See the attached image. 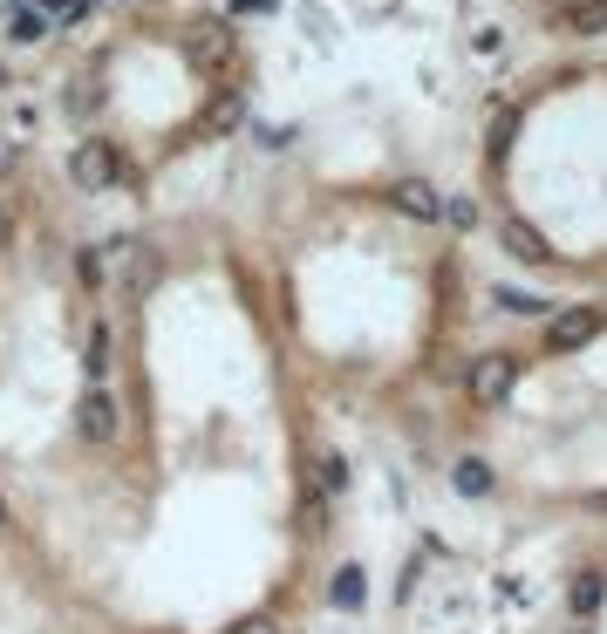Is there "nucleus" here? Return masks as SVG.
<instances>
[{
	"label": "nucleus",
	"instance_id": "nucleus-12",
	"mask_svg": "<svg viewBox=\"0 0 607 634\" xmlns=\"http://www.w3.org/2000/svg\"><path fill=\"white\" fill-rule=\"evenodd\" d=\"M226 634H280V628H273V621H266V614H246V621H232Z\"/></svg>",
	"mask_w": 607,
	"mask_h": 634
},
{
	"label": "nucleus",
	"instance_id": "nucleus-7",
	"mask_svg": "<svg viewBox=\"0 0 607 634\" xmlns=\"http://www.w3.org/2000/svg\"><path fill=\"white\" fill-rule=\"evenodd\" d=\"M587 335H594V321H587V314H567V321L553 328V341H560V348H573V341H587Z\"/></svg>",
	"mask_w": 607,
	"mask_h": 634
},
{
	"label": "nucleus",
	"instance_id": "nucleus-1",
	"mask_svg": "<svg viewBox=\"0 0 607 634\" xmlns=\"http://www.w3.org/2000/svg\"><path fill=\"white\" fill-rule=\"evenodd\" d=\"M116 423H123V416H116V396L103 389V382H89L82 403H76V430L89 437V444H103V437H116Z\"/></svg>",
	"mask_w": 607,
	"mask_h": 634
},
{
	"label": "nucleus",
	"instance_id": "nucleus-11",
	"mask_svg": "<svg viewBox=\"0 0 607 634\" xmlns=\"http://www.w3.org/2000/svg\"><path fill=\"white\" fill-rule=\"evenodd\" d=\"M573 607H580V614L601 607V580H580V587H573Z\"/></svg>",
	"mask_w": 607,
	"mask_h": 634
},
{
	"label": "nucleus",
	"instance_id": "nucleus-10",
	"mask_svg": "<svg viewBox=\"0 0 607 634\" xmlns=\"http://www.w3.org/2000/svg\"><path fill=\"white\" fill-rule=\"evenodd\" d=\"M48 21H69V14H82V0H35Z\"/></svg>",
	"mask_w": 607,
	"mask_h": 634
},
{
	"label": "nucleus",
	"instance_id": "nucleus-6",
	"mask_svg": "<svg viewBox=\"0 0 607 634\" xmlns=\"http://www.w3.org/2000/svg\"><path fill=\"white\" fill-rule=\"evenodd\" d=\"M505 375H512V362H498V355H492L485 369L471 375V389H478V396H505Z\"/></svg>",
	"mask_w": 607,
	"mask_h": 634
},
{
	"label": "nucleus",
	"instance_id": "nucleus-15",
	"mask_svg": "<svg viewBox=\"0 0 607 634\" xmlns=\"http://www.w3.org/2000/svg\"><path fill=\"white\" fill-rule=\"evenodd\" d=\"M0 519H7V505H0Z\"/></svg>",
	"mask_w": 607,
	"mask_h": 634
},
{
	"label": "nucleus",
	"instance_id": "nucleus-4",
	"mask_svg": "<svg viewBox=\"0 0 607 634\" xmlns=\"http://www.w3.org/2000/svg\"><path fill=\"white\" fill-rule=\"evenodd\" d=\"M451 485L464 491V498H485V491H492V464H485V457H464L451 471Z\"/></svg>",
	"mask_w": 607,
	"mask_h": 634
},
{
	"label": "nucleus",
	"instance_id": "nucleus-8",
	"mask_svg": "<svg viewBox=\"0 0 607 634\" xmlns=\"http://www.w3.org/2000/svg\"><path fill=\"white\" fill-rule=\"evenodd\" d=\"M103 369H110V328H96V335H89V375L103 382Z\"/></svg>",
	"mask_w": 607,
	"mask_h": 634
},
{
	"label": "nucleus",
	"instance_id": "nucleus-3",
	"mask_svg": "<svg viewBox=\"0 0 607 634\" xmlns=\"http://www.w3.org/2000/svg\"><path fill=\"white\" fill-rule=\"evenodd\" d=\"M389 205H403L410 219H437V212H444L437 185H423V178H403V185H389Z\"/></svg>",
	"mask_w": 607,
	"mask_h": 634
},
{
	"label": "nucleus",
	"instance_id": "nucleus-2",
	"mask_svg": "<svg viewBox=\"0 0 607 634\" xmlns=\"http://www.w3.org/2000/svg\"><path fill=\"white\" fill-rule=\"evenodd\" d=\"M76 178L82 185H116L123 178V157L110 144H89V150H76Z\"/></svg>",
	"mask_w": 607,
	"mask_h": 634
},
{
	"label": "nucleus",
	"instance_id": "nucleus-9",
	"mask_svg": "<svg viewBox=\"0 0 607 634\" xmlns=\"http://www.w3.org/2000/svg\"><path fill=\"white\" fill-rule=\"evenodd\" d=\"M7 28H14V35H41V28H48V14H41V7H14V21H7Z\"/></svg>",
	"mask_w": 607,
	"mask_h": 634
},
{
	"label": "nucleus",
	"instance_id": "nucleus-14",
	"mask_svg": "<svg viewBox=\"0 0 607 634\" xmlns=\"http://www.w3.org/2000/svg\"><path fill=\"white\" fill-rule=\"evenodd\" d=\"M0 239H7V212H0Z\"/></svg>",
	"mask_w": 607,
	"mask_h": 634
},
{
	"label": "nucleus",
	"instance_id": "nucleus-13",
	"mask_svg": "<svg viewBox=\"0 0 607 634\" xmlns=\"http://www.w3.org/2000/svg\"><path fill=\"white\" fill-rule=\"evenodd\" d=\"M232 7H239V14H260V7H266V0H232Z\"/></svg>",
	"mask_w": 607,
	"mask_h": 634
},
{
	"label": "nucleus",
	"instance_id": "nucleus-5",
	"mask_svg": "<svg viewBox=\"0 0 607 634\" xmlns=\"http://www.w3.org/2000/svg\"><path fill=\"white\" fill-rule=\"evenodd\" d=\"M328 600H335V607H362V566H342L335 587H328Z\"/></svg>",
	"mask_w": 607,
	"mask_h": 634
}]
</instances>
